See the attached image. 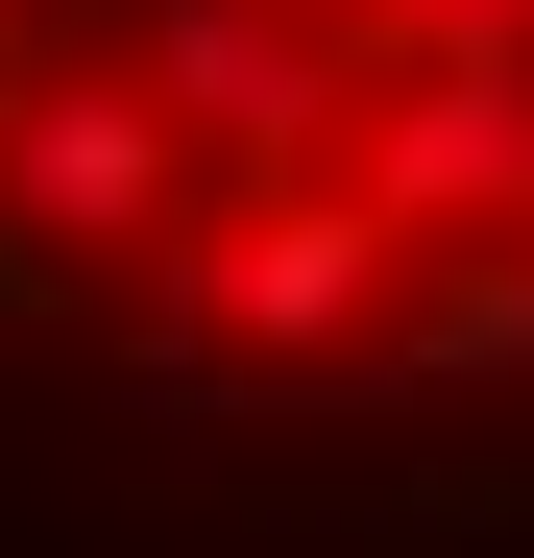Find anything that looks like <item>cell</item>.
<instances>
[{"label": "cell", "mask_w": 534, "mask_h": 558, "mask_svg": "<svg viewBox=\"0 0 534 558\" xmlns=\"http://www.w3.org/2000/svg\"><path fill=\"white\" fill-rule=\"evenodd\" d=\"M0 316L195 413H534V0H0Z\"/></svg>", "instance_id": "cell-1"}]
</instances>
